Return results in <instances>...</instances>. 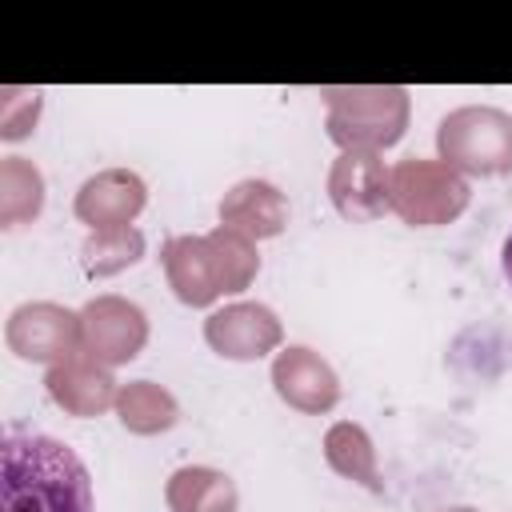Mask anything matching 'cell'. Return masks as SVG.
<instances>
[{"mask_svg": "<svg viewBox=\"0 0 512 512\" xmlns=\"http://www.w3.org/2000/svg\"><path fill=\"white\" fill-rule=\"evenodd\" d=\"M0 512H96L84 460L56 436L8 428L0 444Z\"/></svg>", "mask_w": 512, "mask_h": 512, "instance_id": "obj_1", "label": "cell"}, {"mask_svg": "<svg viewBox=\"0 0 512 512\" xmlns=\"http://www.w3.org/2000/svg\"><path fill=\"white\" fill-rule=\"evenodd\" d=\"M500 264H504V280L512 284V232H508V240H504V252H500Z\"/></svg>", "mask_w": 512, "mask_h": 512, "instance_id": "obj_2", "label": "cell"}, {"mask_svg": "<svg viewBox=\"0 0 512 512\" xmlns=\"http://www.w3.org/2000/svg\"><path fill=\"white\" fill-rule=\"evenodd\" d=\"M456 512H468V508H456Z\"/></svg>", "mask_w": 512, "mask_h": 512, "instance_id": "obj_3", "label": "cell"}]
</instances>
